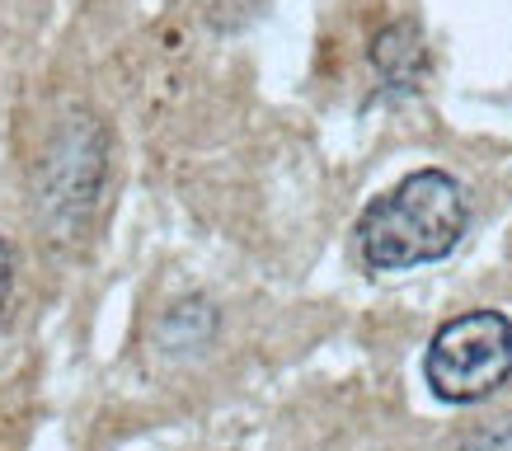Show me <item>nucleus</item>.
Returning a JSON list of instances; mask_svg holds the SVG:
<instances>
[{
    "label": "nucleus",
    "instance_id": "2",
    "mask_svg": "<svg viewBox=\"0 0 512 451\" xmlns=\"http://www.w3.org/2000/svg\"><path fill=\"white\" fill-rule=\"evenodd\" d=\"M512 376V320L503 311H466L428 339L423 381L442 405L489 400Z\"/></svg>",
    "mask_w": 512,
    "mask_h": 451
},
{
    "label": "nucleus",
    "instance_id": "5",
    "mask_svg": "<svg viewBox=\"0 0 512 451\" xmlns=\"http://www.w3.org/2000/svg\"><path fill=\"white\" fill-rule=\"evenodd\" d=\"M10 292H15V249L0 240V320L10 311Z\"/></svg>",
    "mask_w": 512,
    "mask_h": 451
},
{
    "label": "nucleus",
    "instance_id": "4",
    "mask_svg": "<svg viewBox=\"0 0 512 451\" xmlns=\"http://www.w3.org/2000/svg\"><path fill=\"white\" fill-rule=\"evenodd\" d=\"M447 451H512V414L508 419L484 423V428H475V433H466V437H456Z\"/></svg>",
    "mask_w": 512,
    "mask_h": 451
},
{
    "label": "nucleus",
    "instance_id": "3",
    "mask_svg": "<svg viewBox=\"0 0 512 451\" xmlns=\"http://www.w3.org/2000/svg\"><path fill=\"white\" fill-rule=\"evenodd\" d=\"M372 66L390 80V85H400V90L423 85V76H428V52H423L419 29H414L409 19H400V24L381 29L372 38Z\"/></svg>",
    "mask_w": 512,
    "mask_h": 451
},
{
    "label": "nucleus",
    "instance_id": "1",
    "mask_svg": "<svg viewBox=\"0 0 512 451\" xmlns=\"http://www.w3.org/2000/svg\"><path fill=\"white\" fill-rule=\"evenodd\" d=\"M466 226L470 203L461 179L447 170H414L357 217V259L372 273H409L447 259L466 240Z\"/></svg>",
    "mask_w": 512,
    "mask_h": 451
}]
</instances>
